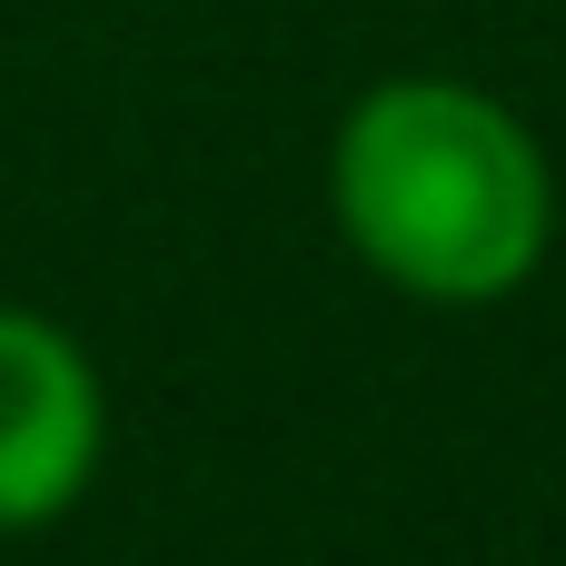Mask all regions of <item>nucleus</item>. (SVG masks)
Instances as JSON below:
<instances>
[{"instance_id": "f257e3e1", "label": "nucleus", "mask_w": 566, "mask_h": 566, "mask_svg": "<svg viewBox=\"0 0 566 566\" xmlns=\"http://www.w3.org/2000/svg\"><path fill=\"white\" fill-rule=\"evenodd\" d=\"M338 239L408 298L488 308L537 279L557 239V179L537 129L478 80H378L328 149Z\"/></svg>"}, {"instance_id": "f03ea898", "label": "nucleus", "mask_w": 566, "mask_h": 566, "mask_svg": "<svg viewBox=\"0 0 566 566\" xmlns=\"http://www.w3.org/2000/svg\"><path fill=\"white\" fill-rule=\"evenodd\" d=\"M99 368L40 308H0V537L70 517L99 478Z\"/></svg>"}]
</instances>
